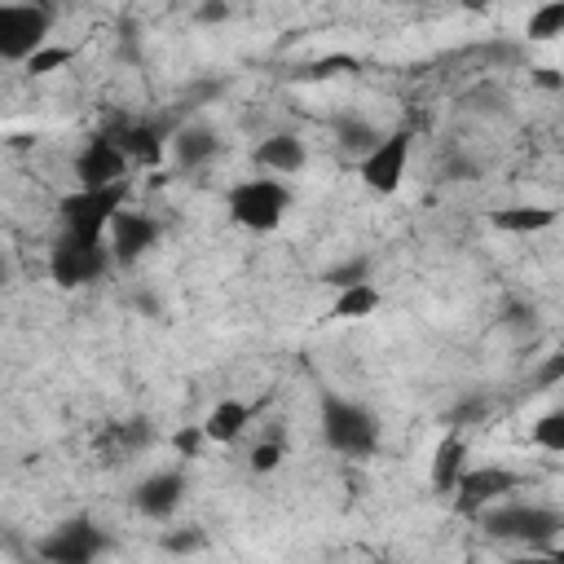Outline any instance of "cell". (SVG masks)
I'll list each match as a JSON object with an SVG mask.
<instances>
[{
	"instance_id": "obj_1",
	"label": "cell",
	"mask_w": 564,
	"mask_h": 564,
	"mask_svg": "<svg viewBox=\"0 0 564 564\" xmlns=\"http://www.w3.org/2000/svg\"><path fill=\"white\" fill-rule=\"evenodd\" d=\"M317 423H322V441L344 458H370L379 449V419L352 397L322 392Z\"/></svg>"
},
{
	"instance_id": "obj_2",
	"label": "cell",
	"mask_w": 564,
	"mask_h": 564,
	"mask_svg": "<svg viewBox=\"0 0 564 564\" xmlns=\"http://www.w3.org/2000/svg\"><path fill=\"white\" fill-rule=\"evenodd\" d=\"M480 529L494 542H520V546L542 551L564 533V516L542 502H498L480 516Z\"/></svg>"
},
{
	"instance_id": "obj_3",
	"label": "cell",
	"mask_w": 564,
	"mask_h": 564,
	"mask_svg": "<svg viewBox=\"0 0 564 564\" xmlns=\"http://www.w3.org/2000/svg\"><path fill=\"white\" fill-rule=\"evenodd\" d=\"M128 207V181L119 185H106V189H70L62 203H57V220H62V234L66 238H79V242H106L115 216Z\"/></svg>"
},
{
	"instance_id": "obj_4",
	"label": "cell",
	"mask_w": 564,
	"mask_h": 564,
	"mask_svg": "<svg viewBox=\"0 0 564 564\" xmlns=\"http://www.w3.org/2000/svg\"><path fill=\"white\" fill-rule=\"evenodd\" d=\"M291 212V189L278 176H251L229 189V220L251 234H273Z\"/></svg>"
},
{
	"instance_id": "obj_5",
	"label": "cell",
	"mask_w": 564,
	"mask_h": 564,
	"mask_svg": "<svg viewBox=\"0 0 564 564\" xmlns=\"http://www.w3.org/2000/svg\"><path fill=\"white\" fill-rule=\"evenodd\" d=\"M106 551H110V533L93 516H70L35 542V555L44 564H97Z\"/></svg>"
},
{
	"instance_id": "obj_6",
	"label": "cell",
	"mask_w": 564,
	"mask_h": 564,
	"mask_svg": "<svg viewBox=\"0 0 564 564\" xmlns=\"http://www.w3.org/2000/svg\"><path fill=\"white\" fill-rule=\"evenodd\" d=\"M53 31V9L48 4H0V57L26 66Z\"/></svg>"
},
{
	"instance_id": "obj_7",
	"label": "cell",
	"mask_w": 564,
	"mask_h": 564,
	"mask_svg": "<svg viewBox=\"0 0 564 564\" xmlns=\"http://www.w3.org/2000/svg\"><path fill=\"white\" fill-rule=\"evenodd\" d=\"M115 264L110 256V242H79V238H57L53 251H48V278L62 286V291H75V286H93L97 278H106V269Z\"/></svg>"
},
{
	"instance_id": "obj_8",
	"label": "cell",
	"mask_w": 564,
	"mask_h": 564,
	"mask_svg": "<svg viewBox=\"0 0 564 564\" xmlns=\"http://www.w3.org/2000/svg\"><path fill=\"white\" fill-rule=\"evenodd\" d=\"M410 145H414V128L383 132V141L366 159H357L361 185L375 189V194H397L401 181H405V167H410Z\"/></svg>"
},
{
	"instance_id": "obj_9",
	"label": "cell",
	"mask_w": 564,
	"mask_h": 564,
	"mask_svg": "<svg viewBox=\"0 0 564 564\" xmlns=\"http://www.w3.org/2000/svg\"><path fill=\"white\" fill-rule=\"evenodd\" d=\"M520 476L502 463H485V467H467L458 489H454V511L467 516V520H480L489 507L507 502V494H516Z\"/></svg>"
},
{
	"instance_id": "obj_10",
	"label": "cell",
	"mask_w": 564,
	"mask_h": 564,
	"mask_svg": "<svg viewBox=\"0 0 564 564\" xmlns=\"http://www.w3.org/2000/svg\"><path fill=\"white\" fill-rule=\"evenodd\" d=\"M128 167H132V159L119 150V141H115L106 128H101L97 137H88L84 150L75 154V181H79V189L119 185V181H128Z\"/></svg>"
},
{
	"instance_id": "obj_11",
	"label": "cell",
	"mask_w": 564,
	"mask_h": 564,
	"mask_svg": "<svg viewBox=\"0 0 564 564\" xmlns=\"http://www.w3.org/2000/svg\"><path fill=\"white\" fill-rule=\"evenodd\" d=\"M106 132L119 141V150H123L132 163H145V167H154V163L172 150V132H167V123H159V119H119V123H110Z\"/></svg>"
},
{
	"instance_id": "obj_12",
	"label": "cell",
	"mask_w": 564,
	"mask_h": 564,
	"mask_svg": "<svg viewBox=\"0 0 564 564\" xmlns=\"http://www.w3.org/2000/svg\"><path fill=\"white\" fill-rule=\"evenodd\" d=\"M106 242H110L115 264H137V260L159 242V220H154L150 212H128V207H123V212L115 216Z\"/></svg>"
},
{
	"instance_id": "obj_13",
	"label": "cell",
	"mask_w": 564,
	"mask_h": 564,
	"mask_svg": "<svg viewBox=\"0 0 564 564\" xmlns=\"http://www.w3.org/2000/svg\"><path fill=\"white\" fill-rule=\"evenodd\" d=\"M181 498H185V471H176V467L150 471V476L132 489V507H137L145 520H167V516H176Z\"/></svg>"
},
{
	"instance_id": "obj_14",
	"label": "cell",
	"mask_w": 564,
	"mask_h": 564,
	"mask_svg": "<svg viewBox=\"0 0 564 564\" xmlns=\"http://www.w3.org/2000/svg\"><path fill=\"white\" fill-rule=\"evenodd\" d=\"M220 154V132L212 123H185L172 132V159L181 172H198Z\"/></svg>"
},
{
	"instance_id": "obj_15",
	"label": "cell",
	"mask_w": 564,
	"mask_h": 564,
	"mask_svg": "<svg viewBox=\"0 0 564 564\" xmlns=\"http://www.w3.org/2000/svg\"><path fill=\"white\" fill-rule=\"evenodd\" d=\"M251 159H256V167L269 172V176H291V172L304 167L308 150H304V141H300L295 132H269V137L251 150Z\"/></svg>"
},
{
	"instance_id": "obj_16",
	"label": "cell",
	"mask_w": 564,
	"mask_h": 564,
	"mask_svg": "<svg viewBox=\"0 0 564 564\" xmlns=\"http://www.w3.org/2000/svg\"><path fill=\"white\" fill-rule=\"evenodd\" d=\"M463 471H467V441H463V432H445L436 454H432V489L436 494H454Z\"/></svg>"
},
{
	"instance_id": "obj_17",
	"label": "cell",
	"mask_w": 564,
	"mask_h": 564,
	"mask_svg": "<svg viewBox=\"0 0 564 564\" xmlns=\"http://www.w3.org/2000/svg\"><path fill=\"white\" fill-rule=\"evenodd\" d=\"M555 216L560 212L546 207V203H511V207H498L489 216V225L502 229V234H542V229L555 225Z\"/></svg>"
},
{
	"instance_id": "obj_18",
	"label": "cell",
	"mask_w": 564,
	"mask_h": 564,
	"mask_svg": "<svg viewBox=\"0 0 564 564\" xmlns=\"http://www.w3.org/2000/svg\"><path fill=\"white\" fill-rule=\"evenodd\" d=\"M251 423V405L247 401H238V397H225V401H216L212 405V414L203 419V432H207V441H216V445H229V441H238L242 436V427Z\"/></svg>"
},
{
	"instance_id": "obj_19",
	"label": "cell",
	"mask_w": 564,
	"mask_h": 564,
	"mask_svg": "<svg viewBox=\"0 0 564 564\" xmlns=\"http://www.w3.org/2000/svg\"><path fill=\"white\" fill-rule=\"evenodd\" d=\"M150 423L145 419H123V423H110L106 432H101V454H110V463H123L128 454H137V449H145L150 445Z\"/></svg>"
},
{
	"instance_id": "obj_20",
	"label": "cell",
	"mask_w": 564,
	"mask_h": 564,
	"mask_svg": "<svg viewBox=\"0 0 564 564\" xmlns=\"http://www.w3.org/2000/svg\"><path fill=\"white\" fill-rule=\"evenodd\" d=\"M379 304H383L379 286L361 282V286H348V291H339V295H335V304H330V317H335V322H357V317H370Z\"/></svg>"
},
{
	"instance_id": "obj_21",
	"label": "cell",
	"mask_w": 564,
	"mask_h": 564,
	"mask_svg": "<svg viewBox=\"0 0 564 564\" xmlns=\"http://www.w3.org/2000/svg\"><path fill=\"white\" fill-rule=\"evenodd\" d=\"M335 137H339L344 150H352V154H361V159L383 141V132H379L375 123H366V119H339V123H335Z\"/></svg>"
},
{
	"instance_id": "obj_22",
	"label": "cell",
	"mask_w": 564,
	"mask_h": 564,
	"mask_svg": "<svg viewBox=\"0 0 564 564\" xmlns=\"http://www.w3.org/2000/svg\"><path fill=\"white\" fill-rule=\"evenodd\" d=\"M322 282H326V286H335V295H339V291H348V286L370 282V256H348V260L330 264V269L322 273Z\"/></svg>"
},
{
	"instance_id": "obj_23",
	"label": "cell",
	"mask_w": 564,
	"mask_h": 564,
	"mask_svg": "<svg viewBox=\"0 0 564 564\" xmlns=\"http://www.w3.org/2000/svg\"><path fill=\"white\" fill-rule=\"evenodd\" d=\"M524 35L538 40V44L564 35V4H560V0H555V4H538V9L529 13V22H524Z\"/></svg>"
},
{
	"instance_id": "obj_24",
	"label": "cell",
	"mask_w": 564,
	"mask_h": 564,
	"mask_svg": "<svg viewBox=\"0 0 564 564\" xmlns=\"http://www.w3.org/2000/svg\"><path fill=\"white\" fill-rule=\"evenodd\" d=\"M533 445L546 449V454H564V410H546L538 423H533Z\"/></svg>"
},
{
	"instance_id": "obj_25",
	"label": "cell",
	"mask_w": 564,
	"mask_h": 564,
	"mask_svg": "<svg viewBox=\"0 0 564 564\" xmlns=\"http://www.w3.org/2000/svg\"><path fill=\"white\" fill-rule=\"evenodd\" d=\"M159 546H163L167 555H194V551H203V546H207V533H203L198 524H181V529L163 533V538H159Z\"/></svg>"
},
{
	"instance_id": "obj_26",
	"label": "cell",
	"mask_w": 564,
	"mask_h": 564,
	"mask_svg": "<svg viewBox=\"0 0 564 564\" xmlns=\"http://www.w3.org/2000/svg\"><path fill=\"white\" fill-rule=\"evenodd\" d=\"M75 62V48H66V44H44L31 62H26V75H53V70H62V66H70Z\"/></svg>"
},
{
	"instance_id": "obj_27",
	"label": "cell",
	"mask_w": 564,
	"mask_h": 564,
	"mask_svg": "<svg viewBox=\"0 0 564 564\" xmlns=\"http://www.w3.org/2000/svg\"><path fill=\"white\" fill-rule=\"evenodd\" d=\"M282 458H286V441H278V436H269V441H260V445L251 449V458H247V467H251L256 476H269V471H278V467H282Z\"/></svg>"
},
{
	"instance_id": "obj_28",
	"label": "cell",
	"mask_w": 564,
	"mask_h": 564,
	"mask_svg": "<svg viewBox=\"0 0 564 564\" xmlns=\"http://www.w3.org/2000/svg\"><path fill=\"white\" fill-rule=\"evenodd\" d=\"M485 410H489V401H485V397H463V401L445 414V423H449V432H463L467 423H480V419H485Z\"/></svg>"
},
{
	"instance_id": "obj_29",
	"label": "cell",
	"mask_w": 564,
	"mask_h": 564,
	"mask_svg": "<svg viewBox=\"0 0 564 564\" xmlns=\"http://www.w3.org/2000/svg\"><path fill=\"white\" fill-rule=\"evenodd\" d=\"M339 70H357V57H348V53L322 57V62H313L308 70H300V79H330V75H339Z\"/></svg>"
},
{
	"instance_id": "obj_30",
	"label": "cell",
	"mask_w": 564,
	"mask_h": 564,
	"mask_svg": "<svg viewBox=\"0 0 564 564\" xmlns=\"http://www.w3.org/2000/svg\"><path fill=\"white\" fill-rule=\"evenodd\" d=\"M555 383H564V352H546L542 366L533 370V388H538V392H546V388H555Z\"/></svg>"
},
{
	"instance_id": "obj_31",
	"label": "cell",
	"mask_w": 564,
	"mask_h": 564,
	"mask_svg": "<svg viewBox=\"0 0 564 564\" xmlns=\"http://www.w3.org/2000/svg\"><path fill=\"white\" fill-rule=\"evenodd\" d=\"M203 441H207L203 423H198V427H181V432L172 436V445H176V454H181V458H194V454L203 449Z\"/></svg>"
},
{
	"instance_id": "obj_32",
	"label": "cell",
	"mask_w": 564,
	"mask_h": 564,
	"mask_svg": "<svg viewBox=\"0 0 564 564\" xmlns=\"http://www.w3.org/2000/svg\"><path fill=\"white\" fill-rule=\"evenodd\" d=\"M529 79H533L538 88H546V93L564 88V70H555V66H533V70H529Z\"/></svg>"
},
{
	"instance_id": "obj_33",
	"label": "cell",
	"mask_w": 564,
	"mask_h": 564,
	"mask_svg": "<svg viewBox=\"0 0 564 564\" xmlns=\"http://www.w3.org/2000/svg\"><path fill=\"white\" fill-rule=\"evenodd\" d=\"M194 18H198V22H225V18H229V4H220V0H216V4H198Z\"/></svg>"
},
{
	"instance_id": "obj_34",
	"label": "cell",
	"mask_w": 564,
	"mask_h": 564,
	"mask_svg": "<svg viewBox=\"0 0 564 564\" xmlns=\"http://www.w3.org/2000/svg\"><path fill=\"white\" fill-rule=\"evenodd\" d=\"M511 564H564L555 551H533V555H520V560H511Z\"/></svg>"
},
{
	"instance_id": "obj_35",
	"label": "cell",
	"mask_w": 564,
	"mask_h": 564,
	"mask_svg": "<svg viewBox=\"0 0 564 564\" xmlns=\"http://www.w3.org/2000/svg\"><path fill=\"white\" fill-rule=\"evenodd\" d=\"M555 555H560V560H564V546H555Z\"/></svg>"
},
{
	"instance_id": "obj_36",
	"label": "cell",
	"mask_w": 564,
	"mask_h": 564,
	"mask_svg": "<svg viewBox=\"0 0 564 564\" xmlns=\"http://www.w3.org/2000/svg\"><path fill=\"white\" fill-rule=\"evenodd\" d=\"M379 564H397V560H379Z\"/></svg>"
},
{
	"instance_id": "obj_37",
	"label": "cell",
	"mask_w": 564,
	"mask_h": 564,
	"mask_svg": "<svg viewBox=\"0 0 564 564\" xmlns=\"http://www.w3.org/2000/svg\"><path fill=\"white\" fill-rule=\"evenodd\" d=\"M560 70H564V66H560Z\"/></svg>"
}]
</instances>
